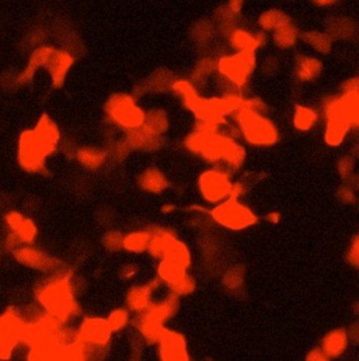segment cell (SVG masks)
Returning <instances> with one entry per match:
<instances>
[{"mask_svg":"<svg viewBox=\"0 0 359 361\" xmlns=\"http://www.w3.org/2000/svg\"><path fill=\"white\" fill-rule=\"evenodd\" d=\"M184 146L189 153L229 172L242 169L247 157L246 146L240 140L233 138L219 127L197 121L187 134Z\"/></svg>","mask_w":359,"mask_h":361,"instance_id":"1","label":"cell"},{"mask_svg":"<svg viewBox=\"0 0 359 361\" xmlns=\"http://www.w3.org/2000/svg\"><path fill=\"white\" fill-rule=\"evenodd\" d=\"M172 91L180 98L183 106L195 117L197 122L213 127H224L231 117L243 106L244 97L229 96H201L188 78H176Z\"/></svg>","mask_w":359,"mask_h":361,"instance_id":"2","label":"cell"},{"mask_svg":"<svg viewBox=\"0 0 359 361\" xmlns=\"http://www.w3.org/2000/svg\"><path fill=\"white\" fill-rule=\"evenodd\" d=\"M62 141L58 124L47 114H43L32 129L20 135L17 144L19 165L31 175H45L47 159L54 155Z\"/></svg>","mask_w":359,"mask_h":361,"instance_id":"3","label":"cell"},{"mask_svg":"<svg viewBox=\"0 0 359 361\" xmlns=\"http://www.w3.org/2000/svg\"><path fill=\"white\" fill-rule=\"evenodd\" d=\"M323 118V141L330 148H340L347 137L359 127V93L325 96L320 105Z\"/></svg>","mask_w":359,"mask_h":361,"instance_id":"4","label":"cell"},{"mask_svg":"<svg viewBox=\"0 0 359 361\" xmlns=\"http://www.w3.org/2000/svg\"><path fill=\"white\" fill-rule=\"evenodd\" d=\"M36 297L48 316L60 323L80 314V307L76 301L72 284V273L65 267L52 273L51 277L38 285Z\"/></svg>","mask_w":359,"mask_h":361,"instance_id":"5","label":"cell"},{"mask_svg":"<svg viewBox=\"0 0 359 361\" xmlns=\"http://www.w3.org/2000/svg\"><path fill=\"white\" fill-rule=\"evenodd\" d=\"M239 140L255 148H271L281 140L279 129L267 114L257 113L242 106L232 117Z\"/></svg>","mask_w":359,"mask_h":361,"instance_id":"6","label":"cell"},{"mask_svg":"<svg viewBox=\"0 0 359 361\" xmlns=\"http://www.w3.org/2000/svg\"><path fill=\"white\" fill-rule=\"evenodd\" d=\"M104 113L108 122L125 134L142 128L145 124V110L130 93L118 91L108 96Z\"/></svg>","mask_w":359,"mask_h":361,"instance_id":"7","label":"cell"},{"mask_svg":"<svg viewBox=\"0 0 359 361\" xmlns=\"http://www.w3.org/2000/svg\"><path fill=\"white\" fill-rule=\"evenodd\" d=\"M38 339V322L34 325L24 322L14 308L0 316V360H9L20 342Z\"/></svg>","mask_w":359,"mask_h":361,"instance_id":"8","label":"cell"},{"mask_svg":"<svg viewBox=\"0 0 359 361\" xmlns=\"http://www.w3.org/2000/svg\"><path fill=\"white\" fill-rule=\"evenodd\" d=\"M178 307L180 298L170 292L166 298L152 304L145 312L137 315L134 323L148 343H157L160 333L166 329V320L176 315Z\"/></svg>","mask_w":359,"mask_h":361,"instance_id":"9","label":"cell"},{"mask_svg":"<svg viewBox=\"0 0 359 361\" xmlns=\"http://www.w3.org/2000/svg\"><path fill=\"white\" fill-rule=\"evenodd\" d=\"M257 65V52L223 54L216 59V76L246 91Z\"/></svg>","mask_w":359,"mask_h":361,"instance_id":"10","label":"cell"},{"mask_svg":"<svg viewBox=\"0 0 359 361\" xmlns=\"http://www.w3.org/2000/svg\"><path fill=\"white\" fill-rule=\"evenodd\" d=\"M208 218L232 232L246 231L258 223L259 217L242 200L227 199L208 210Z\"/></svg>","mask_w":359,"mask_h":361,"instance_id":"11","label":"cell"},{"mask_svg":"<svg viewBox=\"0 0 359 361\" xmlns=\"http://www.w3.org/2000/svg\"><path fill=\"white\" fill-rule=\"evenodd\" d=\"M232 172L222 166H212L204 171L197 180V187L201 199L209 206H216L229 199L232 193Z\"/></svg>","mask_w":359,"mask_h":361,"instance_id":"12","label":"cell"},{"mask_svg":"<svg viewBox=\"0 0 359 361\" xmlns=\"http://www.w3.org/2000/svg\"><path fill=\"white\" fill-rule=\"evenodd\" d=\"M13 254L20 265L30 267L32 270H38L44 273H55L65 267L62 261H59L54 256L32 246H19L13 252Z\"/></svg>","mask_w":359,"mask_h":361,"instance_id":"13","label":"cell"},{"mask_svg":"<svg viewBox=\"0 0 359 361\" xmlns=\"http://www.w3.org/2000/svg\"><path fill=\"white\" fill-rule=\"evenodd\" d=\"M226 40L233 52H257L267 45L268 34L238 25L226 36Z\"/></svg>","mask_w":359,"mask_h":361,"instance_id":"14","label":"cell"},{"mask_svg":"<svg viewBox=\"0 0 359 361\" xmlns=\"http://www.w3.org/2000/svg\"><path fill=\"white\" fill-rule=\"evenodd\" d=\"M160 361H189L185 338L176 331L165 329L159 336Z\"/></svg>","mask_w":359,"mask_h":361,"instance_id":"15","label":"cell"},{"mask_svg":"<svg viewBox=\"0 0 359 361\" xmlns=\"http://www.w3.org/2000/svg\"><path fill=\"white\" fill-rule=\"evenodd\" d=\"M111 335L113 332L110 331L107 320L97 316L86 318L78 331V339L82 343L100 347H107Z\"/></svg>","mask_w":359,"mask_h":361,"instance_id":"16","label":"cell"},{"mask_svg":"<svg viewBox=\"0 0 359 361\" xmlns=\"http://www.w3.org/2000/svg\"><path fill=\"white\" fill-rule=\"evenodd\" d=\"M174 80H176V76L169 69H156L143 82H139L134 87V93H130V94H132L137 100H139V98L145 94L166 93L172 90Z\"/></svg>","mask_w":359,"mask_h":361,"instance_id":"17","label":"cell"},{"mask_svg":"<svg viewBox=\"0 0 359 361\" xmlns=\"http://www.w3.org/2000/svg\"><path fill=\"white\" fill-rule=\"evenodd\" d=\"M293 78L299 83H310L320 78L323 72V62L312 54H298L293 59Z\"/></svg>","mask_w":359,"mask_h":361,"instance_id":"18","label":"cell"},{"mask_svg":"<svg viewBox=\"0 0 359 361\" xmlns=\"http://www.w3.org/2000/svg\"><path fill=\"white\" fill-rule=\"evenodd\" d=\"M160 285H161V283L157 278H153L148 284L130 287L126 292V307H128V309L135 312L137 315L145 312L153 304L152 303L153 292Z\"/></svg>","mask_w":359,"mask_h":361,"instance_id":"19","label":"cell"},{"mask_svg":"<svg viewBox=\"0 0 359 361\" xmlns=\"http://www.w3.org/2000/svg\"><path fill=\"white\" fill-rule=\"evenodd\" d=\"M73 63H75V58L68 51L55 48L51 59L48 61L47 67H45V69L48 71L51 76L52 86L55 89H59L63 86L65 79H67L71 68L73 67Z\"/></svg>","mask_w":359,"mask_h":361,"instance_id":"20","label":"cell"},{"mask_svg":"<svg viewBox=\"0 0 359 361\" xmlns=\"http://www.w3.org/2000/svg\"><path fill=\"white\" fill-rule=\"evenodd\" d=\"M148 229L150 235L148 253L154 259H161L166 250L172 246L174 241H177V234L173 231L170 226H163V225H152Z\"/></svg>","mask_w":359,"mask_h":361,"instance_id":"21","label":"cell"},{"mask_svg":"<svg viewBox=\"0 0 359 361\" xmlns=\"http://www.w3.org/2000/svg\"><path fill=\"white\" fill-rule=\"evenodd\" d=\"M126 145V148L130 151H138V152H156L163 148L165 145V138L157 137L150 134L143 127L130 131V133L125 134V138L122 140Z\"/></svg>","mask_w":359,"mask_h":361,"instance_id":"22","label":"cell"},{"mask_svg":"<svg viewBox=\"0 0 359 361\" xmlns=\"http://www.w3.org/2000/svg\"><path fill=\"white\" fill-rule=\"evenodd\" d=\"M138 186L142 191L156 195L165 193L169 188L170 183L165 172L157 166H150L142 171L138 176Z\"/></svg>","mask_w":359,"mask_h":361,"instance_id":"23","label":"cell"},{"mask_svg":"<svg viewBox=\"0 0 359 361\" xmlns=\"http://www.w3.org/2000/svg\"><path fill=\"white\" fill-rule=\"evenodd\" d=\"M320 113L317 109L309 105H295L292 110V127L299 133H309L319 122Z\"/></svg>","mask_w":359,"mask_h":361,"instance_id":"24","label":"cell"},{"mask_svg":"<svg viewBox=\"0 0 359 361\" xmlns=\"http://www.w3.org/2000/svg\"><path fill=\"white\" fill-rule=\"evenodd\" d=\"M348 344L349 343L347 329H344V327H337V329L325 333V336L321 339L320 349L329 358H337L344 354Z\"/></svg>","mask_w":359,"mask_h":361,"instance_id":"25","label":"cell"},{"mask_svg":"<svg viewBox=\"0 0 359 361\" xmlns=\"http://www.w3.org/2000/svg\"><path fill=\"white\" fill-rule=\"evenodd\" d=\"M54 51H55L54 47L44 45V47H40L34 52H32L30 59H28L27 67L24 68V71L20 74V76L17 79L19 83H30L40 68L47 67V63L51 59Z\"/></svg>","mask_w":359,"mask_h":361,"instance_id":"26","label":"cell"},{"mask_svg":"<svg viewBox=\"0 0 359 361\" xmlns=\"http://www.w3.org/2000/svg\"><path fill=\"white\" fill-rule=\"evenodd\" d=\"M75 157L83 168L89 171H99L108 160V151L99 146H82L78 148Z\"/></svg>","mask_w":359,"mask_h":361,"instance_id":"27","label":"cell"},{"mask_svg":"<svg viewBox=\"0 0 359 361\" xmlns=\"http://www.w3.org/2000/svg\"><path fill=\"white\" fill-rule=\"evenodd\" d=\"M160 260L166 261V263H169V265H172V266H174L183 272H188V269L192 263L189 248L187 246V243H184L180 239H177L172 243V246L166 250V253L163 254V257Z\"/></svg>","mask_w":359,"mask_h":361,"instance_id":"28","label":"cell"},{"mask_svg":"<svg viewBox=\"0 0 359 361\" xmlns=\"http://www.w3.org/2000/svg\"><path fill=\"white\" fill-rule=\"evenodd\" d=\"M325 32L332 37V40H351L356 36V23L349 17L334 16L327 21V30Z\"/></svg>","mask_w":359,"mask_h":361,"instance_id":"29","label":"cell"},{"mask_svg":"<svg viewBox=\"0 0 359 361\" xmlns=\"http://www.w3.org/2000/svg\"><path fill=\"white\" fill-rule=\"evenodd\" d=\"M299 41H301V31L293 21L273 32V44L282 51L295 48Z\"/></svg>","mask_w":359,"mask_h":361,"instance_id":"30","label":"cell"},{"mask_svg":"<svg viewBox=\"0 0 359 361\" xmlns=\"http://www.w3.org/2000/svg\"><path fill=\"white\" fill-rule=\"evenodd\" d=\"M301 41L317 54H330L334 43L327 32L321 30H306L301 32Z\"/></svg>","mask_w":359,"mask_h":361,"instance_id":"31","label":"cell"},{"mask_svg":"<svg viewBox=\"0 0 359 361\" xmlns=\"http://www.w3.org/2000/svg\"><path fill=\"white\" fill-rule=\"evenodd\" d=\"M290 21H292L290 16L286 14L283 10L267 9L258 16L257 24L259 27V31H263V32H266V34H268V32H274L278 28L289 24Z\"/></svg>","mask_w":359,"mask_h":361,"instance_id":"32","label":"cell"},{"mask_svg":"<svg viewBox=\"0 0 359 361\" xmlns=\"http://www.w3.org/2000/svg\"><path fill=\"white\" fill-rule=\"evenodd\" d=\"M143 128L146 131H149V133L153 134V135L163 137V135H165L166 131L170 128L169 114L165 110L159 109V107L149 109L148 111H145Z\"/></svg>","mask_w":359,"mask_h":361,"instance_id":"33","label":"cell"},{"mask_svg":"<svg viewBox=\"0 0 359 361\" xmlns=\"http://www.w3.org/2000/svg\"><path fill=\"white\" fill-rule=\"evenodd\" d=\"M150 235L148 229H138V231H130L128 234H124L122 241V250L134 254H141L148 252Z\"/></svg>","mask_w":359,"mask_h":361,"instance_id":"34","label":"cell"},{"mask_svg":"<svg viewBox=\"0 0 359 361\" xmlns=\"http://www.w3.org/2000/svg\"><path fill=\"white\" fill-rule=\"evenodd\" d=\"M215 74H216V61H213L212 58L204 56L197 63H195V67L188 80L198 89L200 83H207L208 79L215 76Z\"/></svg>","mask_w":359,"mask_h":361,"instance_id":"35","label":"cell"},{"mask_svg":"<svg viewBox=\"0 0 359 361\" xmlns=\"http://www.w3.org/2000/svg\"><path fill=\"white\" fill-rule=\"evenodd\" d=\"M263 177H264V175L259 173V172H246V173L242 175L238 180H233L232 193H231L229 199L242 200L243 197H244L255 184H258Z\"/></svg>","mask_w":359,"mask_h":361,"instance_id":"36","label":"cell"},{"mask_svg":"<svg viewBox=\"0 0 359 361\" xmlns=\"http://www.w3.org/2000/svg\"><path fill=\"white\" fill-rule=\"evenodd\" d=\"M13 235L20 246H31L38 237V228L34 221L30 218H24V221L16 229V232H13Z\"/></svg>","mask_w":359,"mask_h":361,"instance_id":"37","label":"cell"},{"mask_svg":"<svg viewBox=\"0 0 359 361\" xmlns=\"http://www.w3.org/2000/svg\"><path fill=\"white\" fill-rule=\"evenodd\" d=\"M170 292L174 294L176 297H187V295H191L195 288H197V281L191 276V274H185L183 276L180 280H177L174 284H172L170 287Z\"/></svg>","mask_w":359,"mask_h":361,"instance_id":"38","label":"cell"},{"mask_svg":"<svg viewBox=\"0 0 359 361\" xmlns=\"http://www.w3.org/2000/svg\"><path fill=\"white\" fill-rule=\"evenodd\" d=\"M355 168H356V156H354L349 152L343 155L337 162V172L343 179V182H347L348 179L356 175Z\"/></svg>","mask_w":359,"mask_h":361,"instance_id":"39","label":"cell"},{"mask_svg":"<svg viewBox=\"0 0 359 361\" xmlns=\"http://www.w3.org/2000/svg\"><path fill=\"white\" fill-rule=\"evenodd\" d=\"M108 323V327L111 332H118L129 323L130 316H129V311L126 308H117L114 311L110 312L108 318L106 319Z\"/></svg>","mask_w":359,"mask_h":361,"instance_id":"40","label":"cell"},{"mask_svg":"<svg viewBox=\"0 0 359 361\" xmlns=\"http://www.w3.org/2000/svg\"><path fill=\"white\" fill-rule=\"evenodd\" d=\"M122 241H124V234L118 231V229H108V231L104 232L102 237V245L104 246L106 250L113 253L122 250Z\"/></svg>","mask_w":359,"mask_h":361,"instance_id":"41","label":"cell"},{"mask_svg":"<svg viewBox=\"0 0 359 361\" xmlns=\"http://www.w3.org/2000/svg\"><path fill=\"white\" fill-rule=\"evenodd\" d=\"M244 283V272L239 266H233L223 276V285L227 289H239Z\"/></svg>","mask_w":359,"mask_h":361,"instance_id":"42","label":"cell"},{"mask_svg":"<svg viewBox=\"0 0 359 361\" xmlns=\"http://www.w3.org/2000/svg\"><path fill=\"white\" fill-rule=\"evenodd\" d=\"M356 191L358 190L352 188L349 184L341 183L340 187L337 188L336 197H337V200L344 206H355L356 204Z\"/></svg>","mask_w":359,"mask_h":361,"instance_id":"43","label":"cell"},{"mask_svg":"<svg viewBox=\"0 0 359 361\" xmlns=\"http://www.w3.org/2000/svg\"><path fill=\"white\" fill-rule=\"evenodd\" d=\"M345 260L352 269L359 267V237H358V234H355L352 237L351 243L348 245V249L345 253Z\"/></svg>","mask_w":359,"mask_h":361,"instance_id":"44","label":"cell"},{"mask_svg":"<svg viewBox=\"0 0 359 361\" xmlns=\"http://www.w3.org/2000/svg\"><path fill=\"white\" fill-rule=\"evenodd\" d=\"M212 32H215V24L207 23V21H201V25L195 27V32H194V39L195 40H200L204 43L209 41L212 39Z\"/></svg>","mask_w":359,"mask_h":361,"instance_id":"45","label":"cell"},{"mask_svg":"<svg viewBox=\"0 0 359 361\" xmlns=\"http://www.w3.org/2000/svg\"><path fill=\"white\" fill-rule=\"evenodd\" d=\"M24 218H25V217H24L21 212H19V211H10V212L6 214L5 221H6V225H8L9 229H10V234L16 232V229L21 225V222L24 221Z\"/></svg>","mask_w":359,"mask_h":361,"instance_id":"46","label":"cell"},{"mask_svg":"<svg viewBox=\"0 0 359 361\" xmlns=\"http://www.w3.org/2000/svg\"><path fill=\"white\" fill-rule=\"evenodd\" d=\"M340 93H359V79L358 76L349 78L343 82L340 87Z\"/></svg>","mask_w":359,"mask_h":361,"instance_id":"47","label":"cell"},{"mask_svg":"<svg viewBox=\"0 0 359 361\" xmlns=\"http://www.w3.org/2000/svg\"><path fill=\"white\" fill-rule=\"evenodd\" d=\"M277 69H278V61L274 56L266 58V61L261 63V71H263L267 75H271V74L277 72Z\"/></svg>","mask_w":359,"mask_h":361,"instance_id":"48","label":"cell"},{"mask_svg":"<svg viewBox=\"0 0 359 361\" xmlns=\"http://www.w3.org/2000/svg\"><path fill=\"white\" fill-rule=\"evenodd\" d=\"M305 361H332V358H329L327 355H325L321 351L320 347H314L306 354V360Z\"/></svg>","mask_w":359,"mask_h":361,"instance_id":"49","label":"cell"},{"mask_svg":"<svg viewBox=\"0 0 359 361\" xmlns=\"http://www.w3.org/2000/svg\"><path fill=\"white\" fill-rule=\"evenodd\" d=\"M138 272H139V267H138L137 265L129 263V265H125V266L121 267V270H119V276H121L122 278L128 280V278L135 277V276L138 274Z\"/></svg>","mask_w":359,"mask_h":361,"instance_id":"50","label":"cell"},{"mask_svg":"<svg viewBox=\"0 0 359 361\" xmlns=\"http://www.w3.org/2000/svg\"><path fill=\"white\" fill-rule=\"evenodd\" d=\"M243 6H244V2L243 0H231V2L226 3V8L229 9V12L238 17H240L242 12H243Z\"/></svg>","mask_w":359,"mask_h":361,"instance_id":"51","label":"cell"},{"mask_svg":"<svg viewBox=\"0 0 359 361\" xmlns=\"http://www.w3.org/2000/svg\"><path fill=\"white\" fill-rule=\"evenodd\" d=\"M347 336H348V343L356 344L358 339H359V329H358V323H352L351 327H348L347 331Z\"/></svg>","mask_w":359,"mask_h":361,"instance_id":"52","label":"cell"},{"mask_svg":"<svg viewBox=\"0 0 359 361\" xmlns=\"http://www.w3.org/2000/svg\"><path fill=\"white\" fill-rule=\"evenodd\" d=\"M263 218H264L266 222H268V223H271V225H277V223H279V221H281V212H278V211H270V212H267Z\"/></svg>","mask_w":359,"mask_h":361,"instance_id":"53","label":"cell"},{"mask_svg":"<svg viewBox=\"0 0 359 361\" xmlns=\"http://www.w3.org/2000/svg\"><path fill=\"white\" fill-rule=\"evenodd\" d=\"M313 5L316 8H321V9H329V8H334L338 5L337 0H316L313 2Z\"/></svg>","mask_w":359,"mask_h":361,"instance_id":"54","label":"cell"},{"mask_svg":"<svg viewBox=\"0 0 359 361\" xmlns=\"http://www.w3.org/2000/svg\"><path fill=\"white\" fill-rule=\"evenodd\" d=\"M176 211H177V206L174 203H166V204L161 206V212L166 214V215H170Z\"/></svg>","mask_w":359,"mask_h":361,"instance_id":"55","label":"cell"}]
</instances>
